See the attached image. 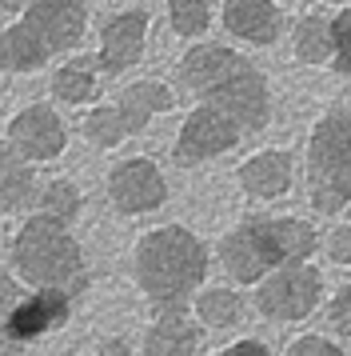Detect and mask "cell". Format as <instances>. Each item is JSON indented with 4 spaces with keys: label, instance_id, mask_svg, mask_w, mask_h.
<instances>
[{
    "label": "cell",
    "instance_id": "cell-1",
    "mask_svg": "<svg viewBox=\"0 0 351 356\" xmlns=\"http://www.w3.org/2000/svg\"><path fill=\"white\" fill-rule=\"evenodd\" d=\"M180 84L196 104H204L212 113L228 116L232 124L243 129V136L268 129L271 120V84L259 72L252 56H243L232 44L216 40H196L180 56Z\"/></svg>",
    "mask_w": 351,
    "mask_h": 356
},
{
    "label": "cell",
    "instance_id": "cell-2",
    "mask_svg": "<svg viewBox=\"0 0 351 356\" xmlns=\"http://www.w3.org/2000/svg\"><path fill=\"white\" fill-rule=\"evenodd\" d=\"M207 268H212L207 244L184 225L148 228L132 248V276L152 308L191 305L196 292L204 289Z\"/></svg>",
    "mask_w": 351,
    "mask_h": 356
},
{
    "label": "cell",
    "instance_id": "cell-3",
    "mask_svg": "<svg viewBox=\"0 0 351 356\" xmlns=\"http://www.w3.org/2000/svg\"><path fill=\"white\" fill-rule=\"evenodd\" d=\"M92 0H28V8L0 29V68L36 72L72 52L88 33Z\"/></svg>",
    "mask_w": 351,
    "mask_h": 356
},
{
    "label": "cell",
    "instance_id": "cell-4",
    "mask_svg": "<svg viewBox=\"0 0 351 356\" xmlns=\"http://www.w3.org/2000/svg\"><path fill=\"white\" fill-rule=\"evenodd\" d=\"M12 273L28 289H64L72 296H84L92 284L84 248L72 236V228L52 220L44 212L24 216V225L12 236Z\"/></svg>",
    "mask_w": 351,
    "mask_h": 356
},
{
    "label": "cell",
    "instance_id": "cell-5",
    "mask_svg": "<svg viewBox=\"0 0 351 356\" xmlns=\"http://www.w3.org/2000/svg\"><path fill=\"white\" fill-rule=\"evenodd\" d=\"M307 204L319 216H339L351 209V104L327 108L307 132L303 152Z\"/></svg>",
    "mask_w": 351,
    "mask_h": 356
},
{
    "label": "cell",
    "instance_id": "cell-6",
    "mask_svg": "<svg viewBox=\"0 0 351 356\" xmlns=\"http://www.w3.org/2000/svg\"><path fill=\"white\" fill-rule=\"evenodd\" d=\"M216 260L232 284H248V289L268 280L275 268H284L271 216H243L236 228H228L216 244Z\"/></svg>",
    "mask_w": 351,
    "mask_h": 356
},
{
    "label": "cell",
    "instance_id": "cell-7",
    "mask_svg": "<svg viewBox=\"0 0 351 356\" xmlns=\"http://www.w3.org/2000/svg\"><path fill=\"white\" fill-rule=\"evenodd\" d=\"M323 296H327V284H323V273L316 264H284L268 280L255 284L252 305L268 321L296 324V321H307L323 305Z\"/></svg>",
    "mask_w": 351,
    "mask_h": 356
},
{
    "label": "cell",
    "instance_id": "cell-8",
    "mask_svg": "<svg viewBox=\"0 0 351 356\" xmlns=\"http://www.w3.org/2000/svg\"><path fill=\"white\" fill-rule=\"evenodd\" d=\"M72 308H76V296L64 289L24 292L12 305V312L0 321V353H16L24 344H36V340L60 332L64 324L72 321Z\"/></svg>",
    "mask_w": 351,
    "mask_h": 356
},
{
    "label": "cell",
    "instance_id": "cell-9",
    "mask_svg": "<svg viewBox=\"0 0 351 356\" xmlns=\"http://www.w3.org/2000/svg\"><path fill=\"white\" fill-rule=\"evenodd\" d=\"M248 136L239 124H232L228 116L212 113L204 104H196L188 116H184V124L176 132V145H172V161L180 168H196V164L204 161H216L223 152H232L236 145H243Z\"/></svg>",
    "mask_w": 351,
    "mask_h": 356
},
{
    "label": "cell",
    "instance_id": "cell-10",
    "mask_svg": "<svg viewBox=\"0 0 351 356\" xmlns=\"http://www.w3.org/2000/svg\"><path fill=\"white\" fill-rule=\"evenodd\" d=\"M108 204L120 216H148L168 204V180L156 161L148 156H128L112 164L108 172Z\"/></svg>",
    "mask_w": 351,
    "mask_h": 356
},
{
    "label": "cell",
    "instance_id": "cell-11",
    "mask_svg": "<svg viewBox=\"0 0 351 356\" xmlns=\"http://www.w3.org/2000/svg\"><path fill=\"white\" fill-rule=\"evenodd\" d=\"M4 140L12 145V152L20 161L48 164V161H56V156H64V148H68V129H64L60 113H56L52 104H28V108H20V113L8 120Z\"/></svg>",
    "mask_w": 351,
    "mask_h": 356
},
{
    "label": "cell",
    "instance_id": "cell-12",
    "mask_svg": "<svg viewBox=\"0 0 351 356\" xmlns=\"http://www.w3.org/2000/svg\"><path fill=\"white\" fill-rule=\"evenodd\" d=\"M148 29H152V17L148 8H124L100 24V44H96V56H100V68L104 76H120L124 68H132L148 49Z\"/></svg>",
    "mask_w": 351,
    "mask_h": 356
},
{
    "label": "cell",
    "instance_id": "cell-13",
    "mask_svg": "<svg viewBox=\"0 0 351 356\" xmlns=\"http://www.w3.org/2000/svg\"><path fill=\"white\" fill-rule=\"evenodd\" d=\"M236 180L252 200H280L296 184V152L291 148H255L236 168Z\"/></svg>",
    "mask_w": 351,
    "mask_h": 356
},
{
    "label": "cell",
    "instance_id": "cell-14",
    "mask_svg": "<svg viewBox=\"0 0 351 356\" xmlns=\"http://www.w3.org/2000/svg\"><path fill=\"white\" fill-rule=\"evenodd\" d=\"M220 20L223 33L252 49H271L284 33V13L275 0H223Z\"/></svg>",
    "mask_w": 351,
    "mask_h": 356
},
{
    "label": "cell",
    "instance_id": "cell-15",
    "mask_svg": "<svg viewBox=\"0 0 351 356\" xmlns=\"http://www.w3.org/2000/svg\"><path fill=\"white\" fill-rule=\"evenodd\" d=\"M204 324L196 321L188 305L152 308V324L144 337V356H196L200 353Z\"/></svg>",
    "mask_w": 351,
    "mask_h": 356
},
{
    "label": "cell",
    "instance_id": "cell-16",
    "mask_svg": "<svg viewBox=\"0 0 351 356\" xmlns=\"http://www.w3.org/2000/svg\"><path fill=\"white\" fill-rule=\"evenodd\" d=\"M116 108L124 113L128 132L136 136V132L148 129V120H152V116L172 113V108H176V92L164 81H132V84H124V88H120Z\"/></svg>",
    "mask_w": 351,
    "mask_h": 356
},
{
    "label": "cell",
    "instance_id": "cell-17",
    "mask_svg": "<svg viewBox=\"0 0 351 356\" xmlns=\"http://www.w3.org/2000/svg\"><path fill=\"white\" fill-rule=\"evenodd\" d=\"M100 81H104V68H100V56H88V52H76L68 56L56 72H52V97L64 100V104H92L100 97Z\"/></svg>",
    "mask_w": 351,
    "mask_h": 356
},
{
    "label": "cell",
    "instance_id": "cell-18",
    "mask_svg": "<svg viewBox=\"0 0 351 356\" xmlns=\"http://www.w3.org/2000/svg\"><path fill=\"white\" fill-rule=\"evenodd\" d=\"M191 312H196V321L204 324L207 332H228V328L243 324L248 305H243V296L232 284H212V289L204 284L196 292V300H191Z\"/></svg>",
    "mask_w": 351,
    "mask_h": 356
},
{
    "label": "cell",
    "instance_id": "cell-19",
    "mask_svg": "<svg viewBox=\"0 0 351 356\" xmlns=\"http://www.w3.org/2000/svg\"><path fill=\"white\" fill-rule=\"evenodd\" d=\"M291 56L300 65H332L335 60V36H332V17L323 13H307V17L296 20L291 29Z\"/></svg>",
    "mask_w": 351,
    "mask_h": 356
},
{
    "label": "cell",
    "instance_id": "cell-20",
    "mask_svg": "<svg viewBox=\"0 0 351 356\" xmlns=\"http://www.w3.org/2000/svg\"><path fill=\"white\" fill-rule=\"evenodd\" d=\"M271 228H275V244H280L284 264H311V257L323 244L319 228L311 220H300V216H271Z\"/></svg>",
    "mask_w": 351,
    "mask_h": 356
},
{
    "label": "cell",
    "instance_id": "cell-21",
    "mask_svg": "<svg viewBox=\"0 0 351 356\" xmlns=\"http://www.w3.org/2000/svg\"><path fill=\"white\" fill-rule=\"evenodd\" d=\"M80 132H84V140L92 148H100V152H112V148H120L128 136H132L128 124H124V113L116 108V100H112V104H92V108L84 113Z\"/></svg>",
    "mask_w": 351,
    "mask_h": 356
},
{
    "label": "cell",
    "instance_id": "cell-22",
    "mask_svg": "<svg viewBox=\"0 0 351 356\" xmlns=\"http://www.w3.org/2000/svg\"><path fill=\"white\" fill-rule=\"evenodd\" d=\"M40 200V180H36V168L28 161H20L16 156L8 168H4V177H0V212H24L28 204Z\"/></svg>",
    "mask_w": 351,
    "mask_h": 356
},
{
    "label": "cell",
    "instance_id": "cell-23",
    "mask_svg": "<svg viewBox=\"0 0 351 356\" xmlns=\"http://www.w3.org/2000/svg\"><path fill=\"white\" fill-rule=\"evenodd\" d=\"M36 204H40L36 212H44V216H52V220L76 225V216L84 212V193H80L76 180L56 177V180H48L44 188H40V200H36Z\"/></svg>",
    "mask_w": 351,
    "mask_h": 356
},
{
    "label": "cell",
    "instance_id": "cell-24",
    "mask_svg": "<svg viewBox=\"0 0 351 356\" xmlns=\"http://www.w3.org/2000/svg\"><path fill=\"white\" fill-rule=\"evenodd\" d=\"M168 24L184 40H200L212 29V4L207 0H168Z\"/></svg>",
    "mask_w": 351,
    "mask_h": 356
},
{
    "label": "cell",
    "instance_id": "cell-25",
    "mask_svg": "<svg viewBox=\"0 0 351 356\" xmlns=\"http://www.w3.org/2000/svg\"><path fill=\"white\" fill-rule=\"evenodd\" d=\"M332 36H335L332 72L343 76V81H351V4H343V8L332 17Z\"/></svg>",
    "mask_w": 351,
    "mask_h": 356
},
{
    "label": "cell",
    "instance_id": "cell-26",
    "mask_svg": "<svg viewBox=\"0 0 351 356\" xmlns=\"http://www.w3.org/2000/svg\"><path fill=\"white\" fill-rule=\"evenodd\" d=\"M327 321H332V328L351 344V280L335 289L332 305H327Z\"/></svg>",
    "mask_w": 351,
    "mask_h": 356
},
{
    "label": "cell",
    "instance_id": "cell-27",
    "mask_svg": "<svg viewBox=\"0 0 351 356\" xmlns=\"http://www.w3.org/2000/svg\"><path fill=\"white\" fill-rule=\"evenodd\" d=\"M284 356H348L335 340L319 337V332H307V337H296L291 344H287Z\"/></svg>",
    "mask_w": 351,
    "mask_h": 356
},
{
    "label": "cell",
    "instance_id": "cell-28",
    "mask_svg": "<svg viewBox=\"0 0 351 356\" xmlns=\"http://www.w3.org/2000/svg\"><path fill=\"white\" fill-rule=\"evenodd\" d=\"M323 252H327V260H332V264L351 268V225L332 228V236L323 241Z\"/></svg>",
    "mask_w": 351,
    "mask_h": 356
},
{
    "label": "cell",
    "instance_id": "cell-29",
    "mask_svg": "<svg viewBox=\"0 0 351 356\" xmlns=\"http://www.w3.org/2000/svg\"><path fill=\"white\" fill-rule=\"evenodd\" d=\"M16 300H20V276H16L12 268H4V264H0V321L12 312Z\"/></svg>",
    "mask_w": 351,
    "mask_h": 356
},
{
    "label": "cell",
    "instance_id": "cell-30",
    "mask_svg": "<svg viewBox=\"0 0 351 356\" xmlns=\"http://www.w3.org/2000/svg\"><path fill=\"white\" fill-rule=\"evenodd\" d=\"M216 356H271V348L264 344V340L243 337V340H232V344H223Z\"/></svg>",
    "mask_w": 351,
    "mask_h": 356
},
{
    "label": "cell",
    "instance_id": "cell-31",
    "mask_svg": "<svg viewBox=\"0 0 351 356\" xmlns=\"http://www.w3.org/2000/svg\"><path fill=\"white\" fill-rule=\"evenodd\" d=\"M92 356H132V344H128L124 337H104L100 344H96Z\"/></svg>",
    "mask_w": 351,
    "mask_h": 356
},
{
    "label": "cell",
    "instance_id": "cell-32",
    "mask_svg": "<svg viewBox=\"0 0 351 356\" xmlns=\"http://www.w3.org/2000/svg\"><path fill=\"white\" fill-rule=\"evenodd\" d=\"M16 161V152H12V145H8V140H4V136H0V177H4V168H8V164Z\"/></svg>",
    "mask_w": 351,
    "mask_h": 356
},
{
    "label": "cell",
    "instance_id": "cell-33",
    "mask_svg": "<svg viewBox=\"0 0 351 356\" xmlns=\"http://www.w3.org/2000/svg\"><path fill=\"white\" fill-rule=\"evenodd\" d=\"M0 8H4V13H16V17H20V13L28 8V0H0Z\"/></svg>",
    "mask_w": 351,
    "mask_h": 356
},
{
    "label": "cell",
    "instance_id": "cell-34",
    "mask_svg": "<svg viewBox=\"0 0 351 356\" xmlns=\"http://www.w3.org/2000/svg\"><path fill=\"white\" fill-rule=\"evenodd\" d=\"M323 4H351V0H323Z\"/></svg>",
    "mask_w": 351,
    "mask_h": 356
}]
</instances>
